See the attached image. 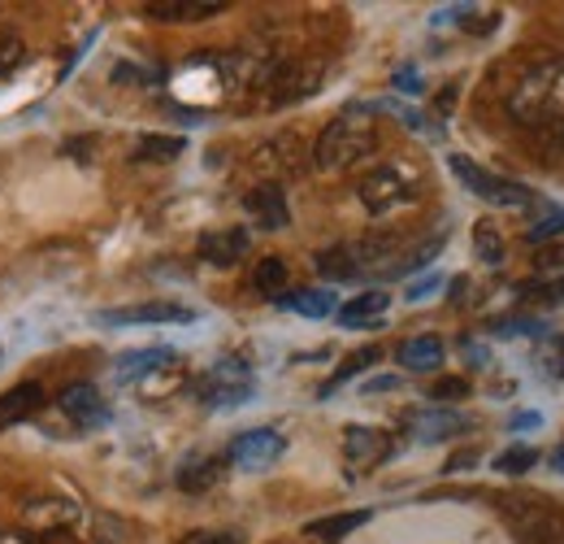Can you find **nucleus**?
<instances>
[{
	"label": "nucleus",
	"instance_id": "1",
	"mask_svg": "<svg viewBox=\"0 0 564 544\" xmlns=\"http://www.w3.org/2000/svg\"><path fill=\"white\" fill-rule=\"evenodd\" d=\"M508 113L522 126H561L564 122V57L535 61L508 92Z\"/></svg>",
	"mask_w": 564,
	"mask_h": 544
},
{
	"label": "nucleus",
	"instance_id": "2",
	"mask_svg": "<svg viewBox=\"0 0 564 544\" xmlns=\"http://www.w3.org/2000/svg\"><path fill=\"white\" fill-rule=\"evenodd\" d=\"M373 148H378V122H373L369 109L352 105V109H343V113L317 135L312 161H317V170H326V174H343V170H352L356 161H365Z\"/></svg>",
	"mask_w": 564,
	"mask_h": 544
},
{
	"label": "nucleus",
	"instance_id": "3",
	"mask_svg": "<svg viewBox=\"0 0 564 544\" xmlns=\"http://www.w3.org/2000/svg\"><path fill=\"white\" fill-rule=\"evenodd\" d=\"M356 192H360V205L373 218H382V214H391V209H400V205L421 196V174L413 166H404V161H387V166L369 170Z\"/></svg>",
	"mask_w": 564,
	"mask_h": 544
},
{
	"label": "nucleus",
	"instance_id": "4",
	"mask_svg": "<svg viewBox=\"0 0 564 544\" xmlns=\"http://www.w3.org/2000/svg\"><path fill=\"white\" fill-rule=\"evenodd\" d=\"M447 166H452V174H456L478 201H487V205H495V209H530V205L539 201L526 183L504 179V174H495V170H487V166H478V161H469V157H461V153H452Z\"/></svg>",
	"mask_w": 564,
	"mask_h": 544
},
{
	"label": "nucleus",
	"instance_id": "5",
	"mask_svg": "<svg viewBox=\"0 0 564 544\" xmlns=\"http://www.w3.org/2000/svg\"><path fill=\"white\" fill-rule=\"evenodd\" d=\"M196 397L209 410H235L244 401H253V371L240 358H222L218 366H209L196 384Z\"/></svg>",
	"mask_w": 564,
	"mask_h": 544
},
{
	"label": "nucleus",
	"instance_id": "6",
	"mask_svg": "<svg viewBox=\"0 0 564 544\" xmlns=\"http://www.w3.org/2000/svg\"><path fill=\"white\" fill-rule=\"evenodd\" d=\"M100 327H157V323H196L192 305L179 301H139V305H113L96 314Z\"/></svg>",
	"mask_w": 564,
	"mask_h": 544
},
{
	"label": "nucleus",
	"instance_id": "7",
	"mask_svg": "<svg viewBox=\"0 0 564 544\" xmlns=\"http://www.w3.org/2000/svg\"><path fill=\"white\" fill-rule=\"evenodd\" d=\"M282 454H286V440L274 427H257V432H244V436L231 440V462L244 467V471H266Z\"/></svg>",
	"mask_w": 564,
	"mask_h": 544
},
{
	"label": "nucleus",
	"instance_id": "8",
	"mask_svg": "<svg viewBox=\"0 0 564 544\" xmlns=\"http://www.w3.org/2000/svg\"><path fill=\"white\" fill-rule=\"evenodd\" d=\"M57 406H61V414H65L70 423H78V427H87V432L109 427V419H113L109 401H105L91 384H70V388L57 397Z\"/></svg>",
	"mask_w": 564,
	"mask_h": 544
},
{
	"label": "nucleus",
	"instance_id": "9",
	"mask_svg": "<svg viewBox=\"0 0 564 544\" xmlns=\"http://www.w3.org/2000/svg\"><path fill=\"white\" fill-rule=\"evenodd\" d=\"M391 449H395V440H391L387 432H378V427H360V423H352V427L343 432V458H347L356 471H369V467L387 462V458H391Z\"/></svg>",
	"mask_w": 564,
	"mask_h": 544
},
{
	"label": "nucleus",
	"instance_id": "10",
	"mask_svg": "<svg viewBox=\"0 0 564 544\" xmlns=\"http://www.w3.org/2000/svg\"><path fill=\"white\" fill-rule=\"evenodd\" d=\"M244 209H248V218H253L261 231H282V227L291 222L286 192H282V183H274V179H266V183L248 188V196H244Z\"/></svg>",
	"mask_w": 564,
	"mask_h": 544
},
{
	"label": "nucleus",
	"instance_id": "11",
	"mask_svg": "<svg viewBox=\"0 0 564 544\" xmlns=\"http://www.w3.org/2000/svg\"><path fill=\"white\" fill-rule=\"evenodd\" d=\"M408 432H413V440L434 445V440H452V436L469 432V419L456 414V410H447V406H426V410H413L408 414Z\"/></svg>",
	"mask_w": 564,
	"mask_h": 544
},
{
	"label": "nucleus",
	"instance_id": "12",
	"mask_svg": "<svg viewBox=\"0 0 564 544\" xmlns=\"http://www.w3.org/2000/svg\"><path fill=\"white\" fill-rule=\"evenodd\" d=\"M504 515H508L513 528L522 532V544H539V541H548V536H556V515H552L548 506L530 501V497L504 501Z\"/></svg>",
	"mask_w": 564,
	"mask_h": 544
},
{
	"label": "nucleus",
	"instance_id": "13",
	"mask_svg": "<svg viewBox=\"0 0 564 544\" xmlns=\"http://www.w3.org/2000/svg\"><path fill=\"white\" fill-rule=\"evenodd\" d=\"M78 519V506L70 501V497H30L26 506H22V523L30 528V532H61L65 523H74Z\"/></svg>",
	"mask_w": 564,
	"mask_h": 544
},
{
	"label": "nucleus",
	"instance_id": "14",
	"mask_svg": "<svg viewBox=\"0 0 564 544\" xmlns=\"http://www.w3.org/2000/svg\"><path fill=\"white\" fill-rule=\"evenodd\" d=\"M179 362V353L174 349H131V353H122L118 362H113V375H118V384H139V379H148L152 371H165V366H174Z\"/></svg>",
	"mask_w": 564,
	"mask_h": 544
},
{
	"label": "nucleus",
	"instance_id": "15",
	"mask_svg": "<svg viewBox=\"0 0 564 544\" xmlns=\"http://www.w3.org/2000/svg\"><path fill=\"white\" fill-rule=\"evenodd\" d=\"M248 253V231L244 227H226V231H205L200 235V257L209 266H240Z\"/></svg>",
	"mask_w": 564,
	"mask_h": 544
},
{
	"label": "nucleus",
	"instance_id": "16",
	"mask_svg": "<svg viewBox=\"0 0 564 544\" xmlns=\"http://www.w3.org/2000/svg\"><path fill=\"white\" fill-rule=\"evenodd\" d=\"M387 310H391V297H387L382 288H369V292H360V297H352V301L339 305V323H343L347 331L382 327V314H387Z\"/></svg>",
	"mask_w": 564,
	"mask_h": 544
},
{
	"label": "nucleus",
	"instance_id": "17",
	"mask_svg": "<svg viewBox=\"0 0 564 544\" xmlns=\"http://www.w3.org/2000/svg\"><path fill=\"white\" fill-rule=\"evenodd\" d=\"M39 410H44V388L39 384H13L9 392H0V432L35 419Z\"/></svg>",
	"mask_w": 564,
	"mask_h": 544
},
{
	"label": "nucleus",
	"instance_id": "18",
	"mask_svg": "<svg viewBox=\"0 0 564 544\" xmlns=\"http://www.w3.org/2000/svg\"><path fill=\"white\" fill-rule=\"evenodd\" d=\"M222 475H226V462H222V458H187V462L179 467L174 484H179L187 497H200V493L218 488V484H222Z\"/></svg>",
	"mask_w": 564,
	"mask_h": 544
},
{
	"label": "nucleus",
	"instance_id": "19",
	"mask_svg": "<svg viewBox=\"0 0 564 544\" xmlns=\"http://www.w3.org/2000/svg\"><path fill=\"white\" fill-rule=\"evenodd\" d=\"M144 9L157 22H205V17H218L226 4L222 0H152Z\"/></svg>",
	"mask_w": 564,
	"mask_h": 544
},
{
	"label": "nucleus",
	"instance_id": "20",
	"mask_svg": "<svg viewBox=\"0 0 564 544\" xmlns=\"http://www.w3.org/2000/svg\"><path fill=\"white\" fill-rule=\"evenodd\" d=\"M400 366L404 371H413V375H430V371H439L443 366V340L439 336H413V340H404L400 344Z\"/></svg>",
	"mask_w": 564,
	"mask_h": 544
},
{
	"label": "nucleus",
	"instance_id": "21",
	"mask_svg": "<svg viewBox=\"0 0 564 544\" xmlns=\"http://www.w3.org/2000/svg\"><path fill=\"white\" fill-rule=\"evenodd\" d=\"M317 270L330 279V283H343V279H360V262H356V249L352 244H334V249H321L317 253Z\"/></svg>",
	"mask_w": 564,
	"mask_h": 544
},
{
	"label": "nucleus",
	"instance_id": "22",
	"mask_svg": "<svg viewBox=\"0 0 564 544\" xmlns=\"http://www.w3.org/2000/svg\"><path fill=\"white\" fill-rule=\"evenodd\" d=\"M282 310H295V314H304V318H326V314H334L339 310V301H334V292L330 288H312V292H286L279 297Z\"/></svg>",
	"mask_w": 564,
	"mask_h": 544
},
{
	"label": "nucleus",
	"instance_id": "23",
	"mask_svg": "<svg viewBox=\"0 0 564 544\" xmlns=\"http://www.w3.org/2000/svg\"><path fill=\"white\" fill-rule=\"evenodd\" d=\"M369 523V510H347V515H330V519H312L304 532L308 536H317V541H326V544H334V541H343L347 532H356V528H365Z\"/></svg>",
	"mask_w": 564,
	"mask_h": 544
},
{
	"label": "nucleus",
	"instance_id": "24",
	"mask_svg": "<svg viewBox=\"0 0 564 544\" xmlns=\"http://www.w3.org/2000/svg\"><path fill=\"white\" fill-rule=\"evenodd\" d=\"M378 358H382L378 349H360V353H352V358H347V362H343V366H339V371H334V375H330V379L321 384V392H317V397H334V392H339V388H343L347 379H356L360 371H369V366H373Z\"/></svg>",
	"mask_w": 564,
	"mask_h": 544
},
{
	"label": "nucleus",
	"instance_id": "25",
	"mask_svg": "<svg viewBox=\"0 0 564 544\" xmlns=\"http://www.w3.org/2000/svg\"><path fill=\"white\" fill-rule=\"evenodd\" d=\"M535 366L548 379H564V336H543L535 349Z\"/></svg>",
	"mask_w": 564,
	"mask_h": 544
},
{
	"label": "nucleus",
	"instance_id": "26",
	"mask_svg": "<svg viewBox=\"0 0 564 544\" xmlns=\"http://www.w3.org/2000/svg\"><path fill=\"white\" fill-rule=\"evenodd\" d=\"M179 153H183V140L179 135H144L139 148H135L139 161H174Z\"/></svg>",
	"mask_w": 564,
	"mask_h": 544
},
{
	"label": "nucleus",
	"instance_id": "27",
	"mask_svg": "<svg viewBox=\"0 0 564 544\" xmlns=\"http://www.w3.org/2000/svg\"><path fill=\"white\" fill-rule=\"evenodd\" d=\"M474 249H478V257H482L487 266H500V262H504V240H500V231H495L491 222H478V227H474Z\"/></svg>",
	"mask_w": 564,
	"mask_h": 544
},
{
	"label": "nucleus",
	"instance_id": "28",
	"mask_svg": "<svg viewBox=\"0 0 564 544\" xmlns=\"http://www.w3.org/2000/svg\"><path fill=\"white\" fill-rule=\"evenodd\" d=\"M491 331L495 336H548V323H539L535 314H513V318H495L491 323Z\"/></svg>",
	"mask_w": 564,
	"mask_h": 544
},
{
	"label": "nucleus",
	"instance_id": "29",
	"mask_svg": "<svg viewBox=\"0 0 564 544\" xmlns=\"http://www.w3.org/2000/svg\"><path fill=\"white\" fill-rule=\"evenodd\" d=\"M535 462H539V449H530V445H513V449H504V454L495 458V471H500V475H526Z\"/></svg>",
	"mask_w": 564,
	"mask_h": 544
},
{
	"label": "nucleus",
	"instance_id": "30",
	"mask_svg": "<svg viewBox=\"0 0 564 544\" xmlns=\"http://www.w3.org/2000/svg\"><path fill=\"white\" fill-rule=\"evenodd\" d=\"M253 283H257V288H261L266 297H274L279 288H286V262H282V257H266V262L257 266Z\"/></svg>",
	"mask_w": 564,
	"mask_h": 544
},
{
	"label": "nucleus",
	"instance_id": "31",
	"mask_svg": "<svg viewBox=\"0 0 564 544\" xmlns=\"http://www.w3.org/2000/svg\"><path fill=\"white\" fill-rule=\"evenodd\" d=\"M522 301H535V305H564V275L561 279H548V283H522Z\"/></svg>",
	"mask_w": 564,
	"mask_h": 544
},
{
	"label": "nucleus",
	"instance_id": "32",
	"mask_svg": "<svg viewBox=\"0 0 564 544\" xmlns=\"http://www.w3.org/2000/svg\"><path fill=\"white\" fill-rule=\"evenodd\" d=\"M22 57H26L22 35H17V31H9V26H0V74L17 70V65H22Z\"/></svg>",
	"mask_w": 564,
	"mask_h": 544
},
{
	"label": "nucleus",
	"instance_id": "33",
	"mask_svg": "<svg viewBox=\"0 0 564 544\" xmlns=\"http://www.w3.org/2000/svg\"><path fill=\"white\" fill-rule=\"evenodd\" d=\"M179 544H244V532H231V528H200V532H187Z\"/></svg>",
	"mask_w": 564,
	"mask_h": 544
},
{
	"label": "nucleus",
	"instance_id": "34",
	"mask_svg": "<svg viewBox=\"0 0 564 544\" xmlns=\"http://www.w3.org/2000/svg\"><path fill=\"white\" fill-rule=\"evenodd\" d=\"M552 235H564V205H556L539 227H530V231H526V240H530V244H543V240H552Z\"/></svg>",
	"mask_w": 564,
	"mask_h": 544
},
{
	"label": "nucleus",
	"instance_id": "35",
	"mask_svg": "<svg viewBox=\"0 0 564 544\" xmlns=\"http://www.w3.org/2000/svg\"><path fill=\"white\" fill-rule=\"evenodd\" d=\"M461 397H469V384H465V379H439V384L430 388V401H434V406H447V401H461Z\"/></svg>",
	"mask_w": 564,
	"mask_h": 544
},
{
	"label": "nucleus",
	"instance_id": "36",
	"mask_svg": "<svg viewBox=\"0 0 564 544\" xmlns=\"http://www.w3.org/2000/svg\"><path fill=\"white\" fill-rule=\"evenodd\" d=\"M439 288H443V279H439V275H426V279H417V283H413L404 297H408V301H426V297H434Z\"/></svg>",
	"mask_w": 564,
	"mask_h": 544
},
{
	"label": "nucleus",
	"instance_id": "37",
	"mask_svg": "<svg viewBox=\"0 0 564 544\" xmlns=\"http://www.w3.org/2000/svg\"><path fill=\"white\" fill-rule=\"evenodd\" d=\"M395 87H404V92H413V96H417V92H421V78H417V70H408V65H404V70L395 74Z\"/></svg>",
	"mask_w": 564,
	"mask_h": 544
},
{
	"label": "nucleus",
	"instance_id": "38",
	"mask_svg": "<svg viewBox=\"0 0 564 544\" xmlns=\"http://www.w3.org/2000/svg\"><path fill=\"white\" fill-rule=\"evenodd\" d=\"M535 427H543V419H539L535 410H526V414L513 419V432H535Z\"/></svg>",
	"mask_w": 564,
	"mask_h": 544
},
{
	"label": "nucleus",
	"instance_id": "39",
	"mask_svg": "<svg viewBox=\"0 0 564 544\" xmlns=\"http://www.w3.org/2000/svg\"><path fill=\"white\" fill-rule=\"evenodd\" d=\"M465 353H469V362H474V366H487V362H491V353H487L482 344H474V340H465Z\"/></svg>",
	"mask_w": 564,
	"mask_h": 544
},
{
	"label": "nucleus",
	"instance_id": "40",
	"mask_svg": "<svg viewBox=\"0 0 564 544\" xmlns=\"http://www.w3.org/2000/svg\"><path fill=\"white\" fill-rule=\"evenodd\" d=\"M391 388H400L395 375H382V379H369V384H365V392H391Z\"/></svg>",
	"mask_w": 564,
	"mask_h": 544
},
{
	"label": "nucleus",
	"instance_id": "41",
	"mask_svg": "<svg viewBox=\"0 0 564 544\" xmlns=\"http://www.w3.org/2000/svg\"><path fill=\"white\" fill-rule=\"evenodd\" d=\"M552 467H556V471L564 475V445H556V449H552Z\"/></svg>",
	"mask_w": 564,
	"mask_h": 544
},
{
	"label": "nucleus",
	"instance_id": "42",
	"mask_svg": "<svg viewBox=\"0 0 564 544\" xmlns=\"http://www.w3.org/2000/svg\"><path fill=\"white\" fill-rule=\"evenodd\" d=\"M0 544H22V536H13V532H0Z\"/></svg>",
	"mask_w": 564,
	"mask_h": 544
}]
</instances>
